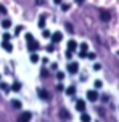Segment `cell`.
Returning a JSON list of instances; mask_svg holds the SVG:
<instances>
[{"label": "cell", "mask_w": 119, "mask_h": 122, "mask_svg": "<svg viewBox=\"0 0 119 122\" xmlns=\"http://www.w3.org/2000/svg\"><path fill=\"white\" fill-rule=\"evenodd\" d=\"M39 60H40L39 55L36 53V51H32V53H31V63H39Z\"/></svg>", "instance_id": "cell-12"}, {"label": "cell", "mask_w": 119, "mask_h": 122, "mask_svg": "<svg viewBox=\"0 0 119 122\" xmlns=\"http://www.w3.org/2000/svg\"><path fill=\"white\" fill-rule=\"evenodd\" d=\"M26 40H27V42H31V40H34V37H32V34H27V36H26Z\"/></svg>", "instance_id": "cell-26"}, {"label": "cell", "mask_w": 119, "mask_h": 122, "mask_svg": "<svg viewBox=\"0 0 119 122\" xmlns=\"http://www.w3.org/2000/svg\"><path fill=\"white\" fill-rule=\"evenodd\" d=\"M52 69H53V71H57V69H58V64H57V63H53V64H52Z\"/></svg>", "instance_id": "cell-34"}, {"label": "cell", "mask_w": 119, "mask_h": 122, "mask_svg": "<svg viewBox=\"0 0 119 122\" xmlns=\"http://www.w3.org/2000/svg\"><path fill=\"white\" fill-rule=\"evenodd\" d=\"M87 48H88L87 43H81V50H82V51H87Z\"/></svg>", "instance_id": "cell-24"}, {"label": "cell", "mask_w": 119, "mask_h": 122, "mask_svg": "<svg viewBox=\"0 0 119 122\" xmlns=\"http://www.w3.org/2000/svg\"><path fill=\"white\" fill-rule=\"evenodd\" d=\"M21 30H23V27H21V26H18V27H16V30H15V34L18 36V34H19V32H21Z\"/></svg>", "instance_id": "cell-30"}, {"label": "cell", "mask_w": 119, "mask_h": 122, "mask_svg": "<svg viewBox=\"0 0 119 122\" xmlns=\"http://www.w3.org/2000/svg\"><path fill=\"white\" fill-rule=\"evenodd\" d=\"M64 56H66V60H71V58H72V51H71V50H68V51L64 53Z\"/></svg>", "instance_id": "cell-19"}, {"label": "cell", "mask_w": 119, "mask_h": 122, "mask_svg": "<svg viewBox=\"0 0 119 122\" xmlns=\"http://www.w3.org/2000/svg\"><path fill=\"white\" fill-rule=\"evenodd\" d=\"M77 69H79V64H77V63H69L68 71H69L71 74H76V72H77Z\"/></svg>", "instance_id": "cell-6"}, {"label": "cell", "mask_w": 119, "mask_h": 122, "mask_svg": "<svg viewBox=\"0 0 119 122\" xmlns=\"http://www.w3.org/2000/svg\"><path fill=\"white\" fill-rule=\"evenodd\" d=\"M39 47H40V45H39L37 42H34V40H31V42H27V50H29V51H37L39 50Z\"/></svg>", "instance_id": "cell-3"}, {"label": "cell", "mask_w": 119, "mask_h": 122, "mask_svg": "<svg viewBox=\"0 0 119 122\" xmlns=\"http://www.w3.org/2000/svg\"><path fill=\"white\" fill-rule=\"evenodd\" d=\"M39 98H42V100H48L50 95H48V92L44 90V88H39Z\"/></svg>", "instance_id": "cell-8"}, {"label": "cell", "mask_w": 119, "mask_h": 122, "mask_svg": "<svg viewBox=\"0 0 119 122\" xmlns=\"http://www.w3.org/2000/svg\"><path fill=\"white\" fill-rule=\"evenodd\" d=\"M81 121H82V122H90V116H88V114H85V112H82Z\"/></svg>", "instance_id": "cell-15"}, {"label": "cell", "mask_w": 119, "mask_h": 122, "mask_svg": "<svg viewBox=\"0 0 119 122\" xmlns=\"http://www.w3.org/2000/svg\"><path fill=\"white\" fill-rule=\"evenodd\" d=\"M76 48H77V42H76V40H69V42H68V50L74 51Z\"/></svg>", "instance_id": "cell-10"}, {"label": "cell", "mask_w": 119, "mask_h": 122, "mask_svg": "<svg viewBox=\"0 0 119 122\" xmlns=\"http://www.w3.org/2000/svg\"><path fill=\"white\" fill-rule=\"evenodd\" d=\"M55 3H61V0H55Z\"/></svg>", "instance_id": "cell-36"}, {"label": "cell", "mask_w": 119, "mask_h": 122, "mask_svg": "<svg viewBox=\"0 0 119 122\" xmlns=\"http://www.w3.org/2000/svg\"><path fill=\"white\" fill-rule=\"evenodd\" d=\"M42 36H44V37H50V30L44 29V32H42Z\"/></svg>", "instance_id": "cell-25"}, {"label": "cell", "mask_w": 119, "mask_h": 122, "mask_svg": "<svg viewBox=\"0 0 119 122\" xmlns=\"http://www.w3.org/2000/svg\"><path fill=\"white\" fill-rule=\"evenodd\" d=\"M85 56H87V53H85V51H82V50H81V53H79V58H85Z\"/></svg>", "instance_id": "cell-31"}, {"label": "cell", "mask_w": 119, "mask_h": 122, "mask_svg": "<svg viewBox=\"0 0 119 122\" xmlns=\"http://www.w3.org/2000/svg\"><path fill=\"white\" fill-rule=\"evenodd\" d=\"M2 48L5 50V51H8V53H10V51L13 50V45L8 42V40H3V42H2Z\"/></svg>", "instance_id": "cell-7"}, {"label": "cell", "mask_w": 119, "mask_h": 122, "mask_svg": "<svg viewBox=\"0 0 119 122\" xmlns=\"http://www.w3.org/2000/svg\"><path fill=\"white\" fill-rule=\"evenodd\" d=\"M57 77H58V80H63L64 79V72H57Z\"/></svg>", "instance_id": "cell-22"}, {"label": "cell", "mask_w": 119, "mask_h": 122, "mask_svg": "<svg viewBox=\"0 0 119 122\" xmlns=\"http://www.w3.org/2000/svg\"><path fill=\"white\" fill-rule=\"evenodd\" d=\"M3 39H5V40H8V39H10V34H8V32H5V34H3Z\"/></svg>", "instance_id": "cell-35"}, {"label": "cell", "mask_w": 119, "mask_h": 122, "mask_svg": "<svg viewBox=\"0 0 119 122\" xmlns=\"http://www.w3.org/2000/svg\"><path fill=\"white\" fill-rule=\"evenodd\" d=\"M31 121V112H21L19 114V117H18V122H29Z\"/></svg>", "instance_id": "cell-2"}, {"label": "cell", "mask_w": 119, "mask_h": 122, "mask_svg": "<svg viewBox=\"0 0 119 122\" xmlns=\"http://www.w3.org/2000/svg\"><path fill=\"white\" fill-rule=\"evenodd\" d=\"M0 79H2V76H0Z\"/></svg>", "instance_id": "cell-38"}, {"label": "cell", "mask_w": 119, "mask_h": 122, "mask_svg": "<svg viewBox=\"0 0 119 122\" xmlns=\"http://www.w3.org/2000/svg\"><path fill=\"white\" fill-rule=\"evenodd\" d=\"M11 88L15 92H18V90H21V84H19V82H15V84H13L11 85Z\"/></svg>", "instance_id": "cell-17"}, {"label": "cell", "mask_w": 119, "mask_h": 122, "mask_svg": "<svg viewBox=\"0 0 119 122\" xmlns=\"http://www.w3.org/2000/svg\"><path fill=\"white\" fill-rule=\"evenodd\" d=\"M85 58H88V60H95V58H97V55H95V53H87V56H85Z\"/></svg>", "instance_id": "cell-21"}, {"label": "cell", "mask_w": 119, "mask_h": 122, "mask_svg": "<svg viewBox=\"0 0 119 122\" xmlns=\"http://www.w3.org/2000/svg\"><path fill=\"white\" fill-rule=\"evenodd\" d=\"M76 93V87H68V88H66V95H68V97H72V95H74Z\"/></svg>", "instance_id": "cell-11"}, {"label": "cell", "mask_w": 119, "mask_h": 122, "mask_svg": "<svg viewBox=\"0 0 119 122\" xmlns=\"http://www.w3.org/2000/svg\"><path fill=\"white\" fill-rule=\"evenodd\" d=\"M61 10H63V11H68V10H69V5H68V3H63V5H61Z\"/></svg>", "instance_id": "cell-23"}, {"label": "cell", "mask_w": 119, "mask_h": 122, "mask_svg": "<svg viewBox=\"0 0 119 122\" xmlns=\"http://www.w3.org/2000/svg\"><path fill=\"white\" fill-rule=\"evenodd\" d=\"M47 51L52 53V51H53V45H48V47H47Z\"/></svg>", "instance_id": "cell-32"}, {"label": "cell", "mask_w": 119, "mask_h": 122, "mask_svg": "<svg viewBox=\"0 0 119 122\" xmlns=\"http://www.w3.org/2000/svg\"><path fill=\"white\" fill-rule=\"evenodd\" d=\"M11 106L15 108V109H21V101H19V100H13Z\"/></svg>", "instance_id": "cell-13"}, {"label": "cell", "mask_w": 119, "mask_h": 122, "mask_svg": "<svg viewBox=\"0 0 119 122\" xmlns=\"http://www.w3.org/2000/svg\"><path fill=\"white\" fill-rule=\"evenodd\" d=\"M37 24H39V27H42V29L45 27V18H44V16H40V18H39V23H37Z\"/></svg>", "instance_id": "cell-16"}, {"label": "cell", "mask_w": 119, "mask_h": 122, "mask_svg": "<svg viewBox=\"0 0 119 122\" xmlns=\"http://www.w3.org/2000/svg\"><path fill=\"white\" fill-rule=\"evenodd\" d=\"M63 40V34L61 32H55L53 36H52V42L53 43H60Z\"/></svg>", "instance_id": "cell-4"}, {"label": "cell", "mask_w": 119, "mask_h": 122, "mask_svg": "<svg viewBox=\"0 0 119 122\" xmlns=\"http://www.w3.org/2000/svg\"><path fill=\"white\" fill-rule=\"evenodd\" d=\"M0 88H2V90H8V85H6V84H0Z\"/></svg>", "instance_id": "cell-28"}, {"label": "cell", "mask_w": 119, "mask_h": 122, "mask_svg": "<svg viewBox=\"0 0 119 122\" xmlns=\"http://www.w3.org/2000/svg\"><path fill=\"white\" fill-rule=\"evenodd\" d=\"M0 13H2V15H5V13H6V8L3 5H0Z\"/></svg>", "instance_id": "cell-27"}, {"label": "cell", "mask_w": 119, "mask_h": 122, "mask_svg": "<svg viewBox=\"0 0 119 122\" xmlns=\"http://www.w3.org/2000/svg\"><path fill=\"white\" fill-rule=\"evenodd\" d=\"M10 26H11V21H10V19H3V21H2V27H3V29H8Z\"/></svg>", "instance_id": "cell-14"}, {"label": "cell", "mask_w": 119, "mask_h": 122, "mask_svg": "<svg viewBox=\"0 0 119 122\" xmlns=\"http://www.w3.org/2000/svg\"><path fill=\"white\" fill-rule=\"evenodd\" d=\"M60 116L64 117V119H68V117H69V112H68V111H61V112H60Z\"/></svg>", "instance_id": "cell-20"}, {"label": "cell", "mask_w": 119, "mask_h": 122, "mask_svg": "<svg viewBox=\"0 0 119 122\" xmlns=\"http://www.w3.org/2000/svg\"><path fill=\"white\" fill-rule=\"evenodd\" d=\"M76 109L84 112V111H85V101H84V100H79V101L76 103Z\"/></svg>", "instance_id": "cell-5"}, {"label": "cell", "mask_w": 119, "mask_h": 122, "mask_svg": "<svg viewBox=\"0 0 119 122\" xmlns=\"http://www.w3.org/2000/svg\"><path fill=\"white\" fill-rule=\"evenodd\" d=\"M76 2H77V3H82V2H84V0H76Z\"/></svg>", "instance_id": "cell-37"}, {"label": "cell", "mask_w": 119, "mask_h": 122, "mask_svg": "<svg viewBox=\"0 0 119 122\" xmlns=\"http://www.w3.org/2000/svg\"><path fill=\"white\" fill-rule=\"evenodd\" d=\"M64 27L68 29V32H74V29H72V24H71V23H66V24H64Z\"/></svg>", "instance_id": "cell-18"}, {"label": "cell", "mask_w": 119, "mask_h": 122, "mask_svg": "<svg viewBox=\"0 0 119 122\" xmlns=\"http://www.w3.org/2000/svg\"><path fill=\"white\" fill-rule=\"evenodd\" d=\"M95 87L100 88V87H101V80H95Z\"/></svg>", "instance_id": "cell-29"}, {"label": "cell", "mask_w": 119, "mask_h": 122, "mask_svg": "<svg viewBox=\"0 0 119 122\" xmlns=\"http://www.w3.org/2000/svg\"><path fill=\"white\" fill-rule=\"evenodd\" d=\"M100 69H101L100 64H95V66H93V71H100Z\"/></svg>", "instance_id": "cell-33"}, {"label": "cell", "mask_w": 119, "mask_h": 122, "mask_svg": "<svg viewBox=\"0 0 119 122\" xmlns=\"http://www.w3.org/2000/svg\"><path fill=\"white\" fill-rule=\"evenodd\" d=\"M87 100H88V101H92V103L97 101V100H98V93H97L95 90H88L87 92Z\"/></svg>", "instance_id": "cell-1"}, {"label": "cell", "mask_w": 119, "mask_h": 122, "mask_svg": "<svg viewBox=\"0 0 119 122\" xmlns=\"http://www.w3.org/2000/svg\"><path fill=\"white\" fill-rule=\"evenodd\" d=\"M100 18H101V21H109V18H111V16H109V13H108V11L101 10V11H100Z\"/></svg>", "instance_id": "cell-9"}]
</instances>
